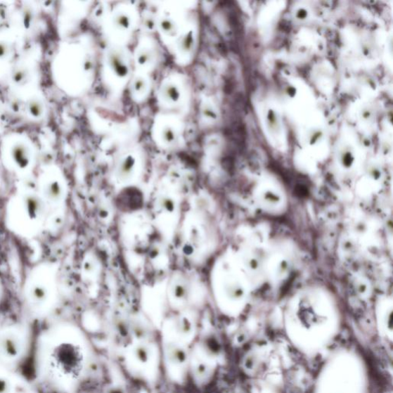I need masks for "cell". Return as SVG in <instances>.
<instances>
[{
    "label": "cell",
    "mask_w": 393,
    "mask_h": 393,
    "mask_svg": "<svg viewBox=\"0 0 393 393\" xmlns=\"http://www.w3.org/2000/svg\"><path fill=\"white\" fill-rule=\"evenodd\" d=\"M177 330L182 334H187L191 330V324L187 318H181L177 323Z\"/></svg>",
    "instance_id": "19"
},
{
    "label": "cell",
    "mask_w": 393,
    "mask_h": 393,
    "mask_svg": "<svg viewBox=\"0 0 393 393\" xmlns=\"http://www.w3.org/2000/svg\"><path fill=\"white\" fill-rule=\"evenodd\" d=\"M162 95L167 101L170 103L178 102L181 96L179 89L173 84L165 85L162 88Z\"/></svg>",
    "instance_id": "11"
},
{
    "label": "cell",
    "mask_w": 393,
    "mask_h": 393,
    "mask_svg": "<svg viewBox=\"0 0 393 393\" xmlns=\"http://www.w3.org/2000/svg\"><path fill=\"white\" fill-rule=\"evenodd\" d=\"M22 342L15 333L11 331L0 333V357L15 359L20 356Z\"/></svg>",
    "instance_id": "2"
},
{
    "label": "cell",
    "mask_w": 393,
    "mask_h": 393,
    "mask_svg": "<svg viewBox=\"0 0 393 393\" xmlns=\"http://www.w3.org/2000/svg\"><path fill=\"white\" fill-rule=\"evenodd\" d=\"M195 44L193 32L190 31L183 36L179 43V49L182 53H189L191 51Z\"/></svg>",
    "instance_id": "13"
},
{
    "label": "cell",
    "mask_w": 393,
    "mask_h": 393,
    "mask_svg": "<svg viewBox=\"0 0 393 393\" xmlns=\"http://www.w3.org/2000/svg\"><path fill=\"white\" fill-rule=\"evenodd\" d=\"M30 115L34 119H40L44 115L45 107L40 99L33 98L28 105Z\"/></svg>",
    "instance_id": "10"
},
{
    "label": "cell",
    "mask_w": 393,
    "mask_h": 393,
    "mask_svg": "<svg viewBox=\"0 0 393 393\" xmlns=\"http://www.w3.org/2000/svg\"><path fill=\"white\" fill-rule=\"evenodd\" d=\"M82 361L81 350L72 344L57 346L52 354V363L56 370L68 378H73L79 374Z\"/></svg>",
    "instance_id": "1"
},
{
    "label": "cell",
    "mask_w": 393,
    "mask_h": 393,
    "mask_svg": "<svg viewBox=\"0 0 393 393\" xmlns=\"http://www.w3.org/2000/svg\"><path fill=\"white\" fill-rule=\"evenodd\" d=\"M161 27L167 34L173 35L176 32V26L170 19H163L161 21Z\"/></svg>",
    "instance_id": "18"
},
{
    "label": "cell",
    "mask_w": 393,
    "mask_h": 393,
    "mask_svg": "<svg viewBox=\"0 0 393 393\" xmlns=\"http://www.w3.org/2000/svg\"><path fill=\"white\" fill-rule=\"evenodd\" d=\"M144 24L146 28L148 30H153L155 27V21L153 18H147Z\"/></svg>",
    "instance_id": "27"
},
{
    "label": "cell",
    "mask_w": 393,
    "mask_h": 393,
    "mask_svg": "<svg viewBox=\"0 0 393 393\" xmlns=\"http://www.w3.org/2000/svg\"><path fill=\"white\" fill-rule=\"evenodd\" d=\"M115 27L120 30H127L130 27V18L127 14L118 13L114 18Z\"/></svg>",
    "instance_id": "15"
},
{
    "label": "cell",
    "mask_w": 393,
    "mask_h": 393,
    "mask_svg": "<svg viewBox=\"0 0 393 393\" xmlns=\"http://www.w3.org/2000/svg\"><path fill=\"white\" fill-rule=\"evenodd\" d=\"M167 356H168L169 361L175 365H181L185 363L187 361V354L186 350L181 347L173 346L167 350Z\"/></svg>",
    "instance_id": "8"
},
{
    "label": "cell",
    "mask_w": 393,
    "mask_h": 393,
    "mask_svg": "<svg viewBox=\"0 0 393 393\" xmlns=\"http://www.w3.org/2000/svg\"><path fill=\"white\" fill-rule=\"evenodd\" d=\"M186 294V288H183L182 285H177V287L174 288L175 296L181 298L183 296H185Z\"/></svg>",
    "instance_id": "26"
},
{
    "label": "cell",
    "mask_w": 393,
    "mask_h": 393,
    "mask_svg": "<svg viewBox=\"0 0 393 393\" xmlns=\"http://www.w3.org/2000/svg\"><path fill=\"white\" fill-rule=\"evenodd\" d=\"M30 297L36 303L44 302L48 296V290L46 287L43 285L32 286L30 288Z\"/></svg>",
    "instance_id": "12"
},
{
    "label": "cell",
    "mask_w": 393,
    "mask_h": 393,
    "mask_svg": "<svg viewBox=\"0 0 393 393\" xmlns=\"http://www.w3.org/2000/svg\"><path fill=\"white\" fill-rule=\"evenodd\" d=\"M12 387L9 380L0 378V393H11Z\"/></svg>",
    "instance_id": "24"
},
{
    "label": "cell",
    "mask_w": 393,
    "mask_h": 393,
    "mask_svg": "<svg viewBox=\"0 0 393 393\" xmlns=\"http://www.w3.org/2000/svg\"><path fill=\"white\" fill-rule=\"evenodd\" d=\"M134 89L136 91V93L141 94L143 93L146 87V82L143 78L138 77L134 82Z\"/></svg>",
    "instance_id": "22"
},
{
    "label": "cell",
    "mask_w": 393,
    "mask_h": 393,
    "mask_svg": "<svg viewBox=\"0 0 393 393\" xmlns=\"http://www.w3.org/2000/svg\"><path fill=\"white\" fill-rule=\"evenodd\" d=\"M160 205L163 210L169 212H172L174 209V203L173 200L169 198H163L160 200Z\"/></svg>",
    "instance_id": "21"
},
{
    "label": "cell",
    "mask_w": 393,
    "mask_h": 393,
    "mask_svg": "<svg viewBox=\"0 0 393 393\" xmlns=\"http://www.w3.org/2000/svg\"><path fill=\"white\" fill-rule=\"evenodd\" d=\"M153 53L150 50L144 49L139 52L137 60L141 65H146L153 60Z\"/></svg>",
    "instance_id": "16"
},
{
    "label": "cell",
    "mask_w": 393,
    "mask_h": 393,
    "mask_svg": "<svg viewBox=\"0 0 393 393\" xmlns=\"http://www.w3.org/2000/svg\"><path fill=\"white\" fill-rule=\"evenodd\" d=\"M11 157L14 164L20 169H26L31 162L30 148L23 142H18L11 149Z\"/></svg>",
    "instance_id": "4"
},
{
    "label": "cell",
    "mask_w": 393,
    "mask_h": 393,
    "mask_svg": "<svg viewBox=\"0 0 393 393\" xmlns=\"http://www.w3.org/2000/svg\"><path fill=\"white\" fill-rule=\"evenodd\" d=\"M120 202L121 207L129 209V210H135L142 205L143 200L139 191L136 188H128L125 190L120 195Z\"/></svg>",
    "instance_id": "5"
},
{
    "label": "cell",
    "mask_w": 393,
    "mask_h": 393,
    "mask_svg": "<svg viewBox=\"0 0 393 393\" xmlns=\"http://www.w3.org/2000/svg\"><path fill=\"white\" fill-rule=\"evenodd\" d=\"M134 356H135L138 362L146 363L149 361L150 359L149 349L146 346H138L134 349Z\"/></svg>",
    "instance_id": "14"
},
{
    "label": "cell",
    "mask_w": 393,
    "mask_h": 393,
    "mask_svg": "<svg viewBox=\"0 0 393 393\" xmlns=\"http://www.w3.org/2000/svg\"><path fill=\"white\" fill-rule=\"evenodd\" d=\"M202 113L205 117H207V118H210V119L216 118L215 112H214V110L210 106L205 105L202 108Z\"/></svg>",
    "instance_id": "25"
},
{
    "label": "cell",
    "mask_w": 393,
    "mask_h": 393,
    "mask_svg": "<svg viewBox=\"0 0 393 393\" xmlns=\"http://www.w3.org/2000/svg\"><path fill=\"white\" fill-rule=\"evenodd\" d=\"M24 209L30 219L37 220L45 212V205L43 199L35 195H30L24 198Z\"/></svg>",
    "instance_id": "3"
},
{
    "label": "cell",
    "mask_w": 393,
    "mask_h": 393,
    "mask_svg": "<svg viewBox=\"0 0 393 393\" xmlns=\"http://www.w3.org/2000/svg\"><path fill=\"white\" fill-rule=\"evenodd\" d=\"M29 73L27 70H19L13 75V81L15 84L23 85L28 81Z\"/></svg>",
    "instance_id": "17"
},
{
    "label": "cell",
    "mask_w": 393,
    "mask_h": 393,
    "mask_svg": "<svg viewBox=\"0 0 393 393\" xmlns=\"http://www.w3.org/2000/svg\"><path fill=\"white\" fill-rule=\"evenodd\" d=\"M44 195L50 202H58L62 198L63 188L56 181H51L46 183L44 188Z\"/></svg>",
    "instance_id": "7"
},
{
    "label": "cell",
    "mask_w": 393,
    "mask_h": 393,
    "mask_svg": "<svg viewBox=\"0 0 393 393\" xmlns=\"http://www.w3.org/2000/svg\"><path fill=\"white\" fill-rule=\"evenodd\" d=\"M136 160L132 156L125 157L121 162L118 168V175L121 179H127L130 177L134 168H135Z\"/></svg>",
    "instance_id": "9"
},
{
    "label": "cell",
    "mask_w": 393,
    "mask_h": 393,
    "mask_svg": "<svg viewBox=\"0 0 393 393\" xmlns=\"http://www.w3.org/2000/svg\"><path fill=\"white\" fill-rule=\"evenodd\" d=\"M108 65L111 67L112 71L117 77L124 78L129 74V67L124 60L123 56L119 53L111 51L108 56Z\"/></svg>",
    "instance_id": "6"
},
{
    "label": "cell",
    "mask_w": 393,
    "mask_h": 393,
    "mask_svg": "<svg viewBox=\"0 0 393 393\" xmlns=\"http://www.w3.org/2000/svg\"><path fill=\"white\" fill-rule=\"evenodd\" d=\"M162 138L166 143L171 144L175 139V132L169 127H165L162 131Z\"/></svg>",
    "instance_id": "20"
},
{
    "label": "cell",
    "mask_w": 393,
    "mask_h": 393,
    "mask_svg": "<svg viewBox=\"0 0 393 393\" xmlns=\"http://www.w3.org/2000/svg\"><path fill=\"white\" fill-rule=\"evenodd\" d=\"M10 45L5 41H0V60H4V58L10 55Z\"/></svg>",
    "instance_id": "23"
}]
</instances>
